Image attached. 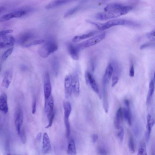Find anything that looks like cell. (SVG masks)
Here are the masks:
<instances>
[{"mask_svg":"<svg viewBox=\"0 0 155 155\" xmlns=\"http://www.w3.org/2000/svg\"><path fill=\"white\" fill-rule=\"evenodd\" d=\"M54 116V113L53 112L50 116L48 118V124L45 128H48L51 127L53 121Z\"/></svg>","mask_w":155,"mask_h":155,"instance_id":"836d02e7","label":"cell"},{"mask_svg":"<svg viewBox=\"0 0 155 155\" xmlns=\"http://www.w3.org/2000/svg\"><path fill=\"white\" fill-rule=\"evenodd\" d=\"M86 83L91 86L92 90L96 93H99L98 85L92 75L89 72L87 71L85 74Z\"/></svg>","mask_w":155,"mask_h":155,"instance_id":"9c48e42d","label":"cell"},{"mask_svg":"<svg viewBox=\"0 0 155 155\" xmlns=\"http://www.w3.org/2000/svg\"><path fill=\"white\" fill-rule=\"evenodd\" d=\"M155 84L153 80H151L149 83V89L147 94L146 103L147 105H148L153 95L155 90Z\"/></svg>","mask_w":155,"mask_h":155,"instance_id":"44dd1931","label":"cell"},{"mask_svg":"<svg viewBox=\"0 0 155 155\" xmlns=\"http://www.w3.org/2000/svg\"><path fill=\"white\" fill-rule=\"evenodd\" d=\"M21 142L23 144H25L26 142V136L25 131L24 129L21 130V132L19 134Z\"/></svg>","mask_w":155,"mask_h":155,"instance_id":"d6a6232c","label":"cell"},{"mask_svg":"<svg viewBox=\"0 0 155 155\" xmlns=\"http://www.w3.org/2000/svg\"><path fill=\"white\" fill-rule=\"evenodd\" d=\"M72 0H53L45 6L47 10L52 9L71 2Z\"/></svg>","mask_w":155,"mask_h":155,"instance_id":"9a60e30c","label":"cell"},{"mask_svg":"<svg viewBox=\"0 0 155 155\" xmlns=\"http://www.w3.org/2000/svg\"><path fill=\"white\" fill-rule=\"evenodd\" d=\"M119 74L113 73L112 76V87L114 86L118 83L119 80Z\"/></svg>","mask_w":155,"mask_h":155,"instance_id":"1f68e13d","label":"cell"},{"mask_svg":"<svg viewBox=\"0 0 155 155\" xmlns=\"http://www.w3.org/2000/svg\"><path fill=\"white\" fill-rule=\"evenodd\" d=\"M13 49V47H12L8 49L3 53L1 58L2 62H3L7 60L12 54Z\"/></svg>","mask_w":155,"mask_h":155,"instance_id":"83f0119b","label":"cell"},{"mask_svg":"<svg viewBox=\"0 0 155 155\" xmlns=\"http://www.w3.org/2000/svg\"><path fill=\"white\" fill-rule=\"evenodd\" d=\"M58 49V46L55 42L48 41L40 47L38 49V53L41 57L45 58L55 52Z\"/></svg>","mask_w":155,"mask_h":155,"instance_id":"3957f363","label":"cell"},{"mask_svg":"<svg viewBox=\"0 0 155 155\" xmlns=\"http://www.w3.org/2000/svg\"><path fill=\"white\" fill-rule=\"evenodd\" d=\"M12 73L11 71H6L2 81V86L6 88H8L9 86L12 79Z\"/></svg>","mask_w":155,"mask_h":155,"instance_id":"ac0fdd59","label":"cell"},{"mask_svg":"<svg viewBox=\"0 0 155 155\" xmlns=\"http://www.w3.org/2000/svg\"><path fill=\"white\" fill-rule=\"evenodd\" d=\"M119 129V130L117 133V136L120 142L122 143L123 142L124 137V129L122 127L120 126Z\"/></svg>","mask_w":155,"mask_h":155,"instance_id":"4dcf8cb0","label":"cell"},{"mask_svg":"<svg viewBox=\"0 0 155 155\" xmlns=\"http://www.w3.org/2000/svg\"><path fill=\"white\" fill-rule=\"evenodd\" d=\"M67 153L71 155H76V147L74 140L71 138L69 140L67 149Z\"/></svg>","mask_w":155,"mask_h":155,"instance_id":"603a6c76","label":"cell"},{"mask_svg":"<svg viewBox=\"0 0 155 155\" xmlns=\"http://www.w3.org/2000/svg\"><path fill=\"white\" fill-rule=\"evenodd\" d=\"M0 110L5 114L8 111V108L7 102V96L5 93H2L0 97Z\"/></svg>","mask_w":155,"mask_h":155,"instance_id":"2e32d148","label":"cell"},{"mask_svg":"<svg viewBox=\"0 0 155 155\" xmlns=\"http://www.w3.org/2000/svg\"><path fill=\"white\" fill-rule=\"evenodd\" d=\"M13 31L12 29H8L2 31L0 32V36H3L7 34L12 33Z\"/></svg>","mask_w":155,"mask_h":155,"instance_id":"74e56055","label":"cell"},{"mask_svg":"<svg viewBox=\"0 0 155 155\" xmlns=\"http://www.w3.org/2000/svg\"><path fill=\"white\" fill-rule=\"evenodd\" d=\"M154 123V121L152 119L151 115L148 114L147 116V125L146 133L150 135L152 127Z\"/></svg>","mask_w":155,"mask_h":155,"instance_id":"cb8c5ba5","label":"cell"},{"mask_svg":"<svg viewBox=\"0 0 155 155\" xmlns=\"http://www.w3.org/2000/svg\"><path fill=\"white\" fill-rule=\"evenodd\" d=\"M41 137V133L39 132L38 134L36 137V140L39 142L40 141Z\"/></svg>","mask_w":155,"mask_h":155,"instance_id":"b9f144b4","label":"cell"},{"mask_svg":"<svg viewBox=\"0 0 155 155\" xmlns=\"http://www.w3.org/2000/svg\"><path fill=\"white\" fill-rule=\"evenodd\" d=\"M98 137V135L97 134H94L91 136V139L92 142L94 143H96Z\"/></svg>","mask_w":155,"mask_h":155,"instance_id":"60d3db41","label":"cell"},{"mask_svg":"<svg viewBox=\"0 0 155 155\" xmlns=\"http://www.w3.org/2000/svg\"><path fill=\"white\" fill-rule=\"evenodd\" d=\"M54 99L52 96L51 95L48 98L45 99L44 105V110L48 118L54 112Z\"/></svg>","mask_w":155,"mask_h":155,"instance_id":"8fae6325","label":"cell"},{"mask_svg":"<svg viewBox=\"0 0 155 155\" xmlns=\"http://www.w3.org/2000/svg\"><path fill=\"white\" fill-rule=\"evenodd\" d=\"M58 63L57 62V61H54V62L53 64V67L54 69V72H55V74H57L58 72Z\"/></svg>","mask_w":155,"mask_h":155,"instance_id":"ab89813d","label":"cell"},{"mask_svg":"<svg viewBox=\"0 0 155 155\" xmlns=\"http://www.w3.org/2000/svg\"><path fill=\"white\" fill-rule=\"evenodd\" d=\"M23 121V115L21 109L18 108L15 115V124L18 134L19 135Z\"/></svg>","mask_w":155,"mask_h":155,"instance_id":"52a82bcc","label":"cell"},{"mask_svg":"<svg viewBox=\"0 0 155 155\" xmlns=\"http://www.w3.org/2000/svg\"><path fill=\"white\" fill-rule=\"evenodd\" d=\"M128 145L130 152L134 153L135 152V144L133 137L130 134L128 140Z\"/></svg>","mask_w":155,"mask_h":155,"instance_id":"484cf974","label":"cell"},{"mask_svg":"<svg viewBox=\"0 0 155 155\" xmlns=\"http://www.w3.org/2000/svg\"><path fill=\"white\" fill-rule=\"evenodd\" d=\"M153 81H154V82L155 84V72L154 73V75H153Z\"/></svg>","mask_w":155,"mask_h":155,"instance_id":"7bdbcfd3","label":"cell"},{"mask_svg":"<svg viewBox=\"0 0 155 155\" xmlns=\"http://www.w3.org/2000/svg\"><path fill=\"white\" fill-rule=\"evenodd\" d=\"M147 36V38L150 40L155 41V30L148 33Z\"/></svg>","mask_w":155,"mask_h":155,"instance_id":"e575fe53","label":"cell"},{"mask_svg":"<svg viewBox=\"0 0 155 155\" xmlns=\"http://www.w3.org/2000/svg\"><path fill=\"white\" fill-rule=\"evenodd\" d=\"M124 118L122 109L120 107L116 114L114 124L115 127L116 129H119L120 127V123Z\"/></svg>","mask_w":155,"mask_h":155,"instance_id":"e0dca14e","label":"cell"},{"mask_svg":"<svg viewBox=\"0 0 155 155\" xmlns=\"http://www.w3.org/2000/svg\"><path fill=\"white\" fill-rule=\"evenodd\" d=\"M13 18H16V14L15 11L5 14L1 17L0 18V21H6Z\"/></svg>","mask_w":155,"mask_h":155,"instance_id":"d4e9b609","label":"cell"},{"mask_svg":"<svg viewBox=\"0 0 155 155\" xmlns=\"http://www.w3.org/2000/svg\"><path fill=\"white\" fill-rule=\"evenodd\" d=\"M132 8V6H124L118 4H110L104 8V12L97 13L95 18L100 20L115 18L127 14Z\"/></svg>","mask_w":155,"mask_h":155,"instance_id":"6da1fadb","label":"cell"},{"mask_svg":"<svg viewBox=\"0 0 155 155\" xmlns=\"http://www.w3.org/2000/svg\"><path fill=\"white\" fill-rule=\"evenodd\" d=\"M79 8V6H77L69 10L64 14V17L66 18L70 16L76 12Z\"/></svg>","mask_w":155,"mask_h":155,"instance_id":"f1b7e54d","label":"cell"},{"mask_svg":"<svg viewBox=\"0 0 155 155\" xmlns=\"http://www.w3.org/2000/svg\"><path fill=\"white\" fill-rule=\"evenodd\" d=\"M36 100L35 98H34L32 103V112L33 114H34L36 111Z\"/></svg>","mask_w":155,"mask_h":155,"instance_id":"8d00e7d4","label":"cell"},{"mask_svg":"<svg viewBox=\"0 0 155 155\" xmlns=\"http://www.w3.org/2000/svg\"><path fill=\"white\" fill-rule=\"evenodd\" d=\"M113 68L112 64L110 63L107 67L102 79L103 88H106L110 79L112 76Z\"/></svg>","mask_w":155,"mask_h":155,"instance_id":"30bf717a","label":"cell"},{"mask_svg":"<svg viewBox=\"0 0 155 155\" xmlns=\"http://www.w3.org/2000/svg\"><path fill=\"white\" fill-rule=\"evenodd\" d=\"M96 33V31H92L81 35L75 36L73 38L72 41L74 42H78L81 40L91 37L94 36Z\"/></svg>","mask_w":155,"mask_h":155,"instance_id":"7402d4cb","label":"cell"},{"mask_svg":"<svg viewBox=\"0 0 155 155\" xmlns=\"http://www.w3.org/2000/svg\"><path fill=\"white\" fill-rule=\"evenodd\" d=\"M64 86L65 97L68 99L71 96L72 91L70 76L67 75L65 76L64 81Z\"/></svg>","mask_w":155,"mask_h":155,"instance_id":"7c38bea8","label":"cell"},{"mask_svg":"<svg viewBox=\"0 0 155 155\" xmlns=\"http://www.w3.org/2000/svg\"><path fill=\"white\" fill-rule=\"evenodd\" d=\"M45 42V40L43 39H41L38 40H36L26 44L24 46L25 47H29L34 45H38L42 44Z\"/></svg>","mask_w":155,"mask_h":155,"instance_id":"f546056e","label":"cell"},{"mask_svg":"<svg viewBox=\"0 0 155 155\" xmlns=\"http://www.w3.org/2000/svg\"><path fill=\"white\" fill-rule=\"evenodd\" d=\"M90 23L95 25L100 30H104L112 26L118 25H134L135 24L133 21L123 19H116L110 20L104 23L95 22L87 20Z\"/></svg>","mask_w":155,"mask_h":155,"instance_id":"7a4b0ae2","label":"cell"},{"mask_svg":"<svg viewBox=\"0 0 155 155\" xmlns=\"http://www.w3.org/2000/svg\"><path fill=\"white\" fill-rule=\"evenodd\" d=\"M129 76L130 77H133L134 75V70L133 63L131 62L129 70Z\"/></svg>","mask_w":155,"mask_h":155,"instance_id":"d590c367","label":"cell"},{"mask_svg":"<svg viewBox=\"0 0 155 155\" xmlns=\"http://www.w3.org/2000/svg\"><path fill=\"white\" fill-rule=\"evenodd\" d=\"M105 36V34L104 33L96 35L77 45V46L80 50L81 49L93 46L102 41Z\"/></svg>","mask_w":155,"mask_h":155,"instance_id":"277c9868","label":"cell"},{"mask_svg":"<svg viewBox=\"0 0 155 155\" xmlns=\"http://www.w3.org/2000/svg\"><path fill=\"white\" fill-rule=\"evenodd\" d=\"M127 108L122 109L123 117L127 122L128 124L130 126L132 124V114L130 110V107H126Z\"/></svg>","mask_w":155,"mask_h":155,"instance_id":"ffe728a7","label":"cell"},{"mask_svg":"<svg viewBox=\"0 0 155 155\" xmlns=\"http://www.w3.org/2000/svg\"><path fill=\"white\" fill-rule=\"evenodd\" d=\"M67 48L69 54L72 58L75 60H78L79 59V52L80 50L77 45L69 44Z\"/></svg>","mask_w":155,"mask_h":155,"instance_id":"5bb4252c","label":"cell"},{"mask_svg":"<svg viewBox=\"0 0 155 155\" xmlns=\"http://www.w3.org/2000/svg\"><path fill=\"white\" fill-rule=\"evenodd\" d=\"M147 152L146 144L144 142H142L140 145L137 153L138 155H147Z\"/></svg>","mask_w":155,"mask_h":155,"instance_id":"4316f807","label":"cell"},{"mask_svg":"<svg viewBox=\"0 0 155 155\" xmlns=\"http://www.w3.org/2000/svg\"><path fill=\"white\" fill-rule=\"evenodd\" d=\"M0 48L2 49L12 46L14 45L15 39L11 35H6L0 36Z\"/></svg>","mask_w":155,"mask_h":155,"instance_id":"5b68a950","label":"cell"},{"mask_svg":"<svg viewBox=\"0 0 155 155\" xmlns=\"http://www.w3.org/2000/svg\"><path fill=\"white\" fill-rule=\"evenodd\" d=\"M97 153L98 154L102 155H105L107 154V152L105 150L99 148L97 150Z\"/></svg>","mask_w":155,"mask_h":155,"instance_id":"f35d334b","label":"cell"},{"mask_svg":"<svg viewBox=\"0 0 155 155\" xmlns=\"http://www.w3.org/2000/svg\"><path fill=\"white\" fill-rule=\"evenodd\" d=\"M64 109V120H69V117L71 111V106L70 103L65 101L63 103Z\"/></svg>","mask_w":155,"mask_h":155,"instance_id":"d6986e66","label":"cell"},{"mask_svg":"<svg viewBox=\"0 0 155 155\" xmlns=\"http://www.w3.org/2000/svg\"><path fill=\"white\" fill-rule=\"evenodd\" d=\"M70 76L72 91L76 96H78L80 92V83L78 73L75 71Z\"/></svg>","mask_w":155,"mask_h":155,"instance_id":"8992f818","label":"cell"},{"mask_svg":"<svg viewBox=\"0 0 155 155\" xmlns=\"http://www.w3.org/2000/svg\"><path fill=\"white\" fill-rule=\"evenodd\" d=\"M44 91L45 99H48L51 95V92L50 75L48 72L45 73L44 77Z\"/></svg>","mask_w":155,"mask_h":155,"instance_id":"ba28073f","label":"cell"},{"mask_svg":"<svg viewBox=\"0 0 155 155\" xmlns=\"http://www.w3.org/2000/svg\"><path fill=\"white\" fill-rule=\"evenodd\" d=\"M51 149V144L49 137L46 133H44L43 138L42 150L43 153H48Z\"/></svg>","mask_w":155,"mask_h":155,"instance_id":"4fadbf2b","label":"cell"}]
</instances>
